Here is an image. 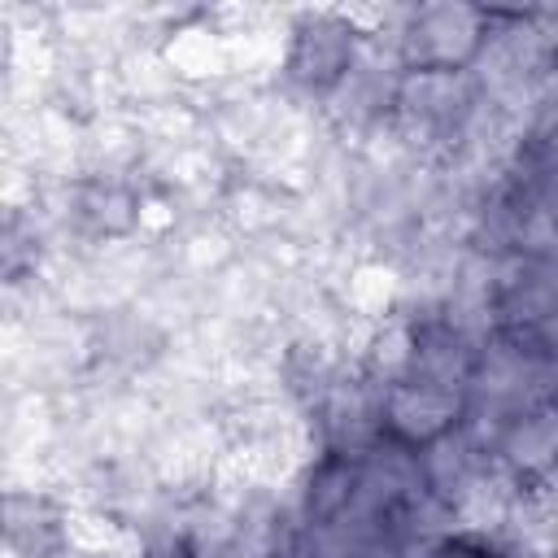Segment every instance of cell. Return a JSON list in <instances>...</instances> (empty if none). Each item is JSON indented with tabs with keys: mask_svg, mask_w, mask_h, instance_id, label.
<instances>
[{
	"mask_svg": "<svg viewBox=\"0 0 558 558\" xmlns=\"http://www.w3.org/2000/svg\"><path fill=\"white\" fill-rule=\"evenodd\" d=\"M353 13L366 35L397 57L401 70H471L493 31V9L466 0H427Z\"/></svg>",
	"mask_w": 558,
	"mask_h": 558,
	"instance_id": "cell-1",
	"label": "cell"
},
{
	"mask_svg": "<svg viewBox=\"0 0 558 558\" xmlns=\"http://www.w3.org/2000/svg\"><path fill=\"white\" fill-rule=\"evenodd\" d=\"M366 48H371V35L353 9H283L270 83L292 100L323 109Z\"/></svg>",
	"mask_w": 558,
	"mask_h": 558,
	"instance_id": "cell-2",
	"label": "cell"
},
{
	"mask_svg": "<svg viewBox=\"0 0 558 558\" xmlns=\"http://www.w3.org/2000/svg\"><path fill=\"white\" fill-rule=\"evenodd\" d=\"M488 113L484 87L471 70H405L392 113V135L423 161L449 166L466 153Z\"/></svg>",
	"mask_w": 558,
	"mask_h": 558,
	"instance_id": "cell-3",
	"label": "cell"
},
{
	"mask_svg": "<svg viewBox=\"0 0 558 558\" xmlns=\"http://www.w3.org/2000/svg\"><path fill=\"white\" fill-rule=\"evenodd\" d=\"M466 414H471V392L436 375L401 371L379 384V432L384 440L405 445L414 453L466 427Z\"/></svg>",
	"mask_w": 558,
	"mask_h": 558,
	"instance_id": "cell-4",
	"label": "cell"
},
{
	"mask_svg": "<svg viewBox=\"0 0 558 558\" xmlns=\"http://www.w3.org/2000/svg\"><path fill=\"white\" fill-rule=\"evenodd\" d=\"M401 65L397 57L371 39V48L362 52V61L349 70V78L327 96V105L318 109V118L349 144H371L379 135L392 131V113H397V92H401Z\"/></svg>",
	"mask_w": 558,
	"mask_h": 558,
	"instance_id": "cell-5",
	"label": "cell"
},
{
	"mask_svg": "<svg viewBox=\"0 0 558 558\" xmlns=\"http://www.w3.org/2000/svg\"><path fill=\"white\" fill-rule=\"evenodd\" d=\"M480 436L488 445L493 466L519 493H536V488L558 484V401L554 397L506 414L501 423H493Z\"/></svg>",
	"mask_w": 558,
	"mask_h": 558,
	"instance_id": "cell-6",
	"label": "cell"
},
{
	"mask_svg": "<svg viewBox=\"0 0 558 558\" xmlns=\"http://www.w3.org/2000/svg\"><path fill=\"white\" fill-rule=\"evenodd\" d=\"M405 558H514L497 536L480 532V527H445L436 536H423Z\"/></svg>",
	"mask_w": 558,
	"mask_h": 558,
	"instance_id": "cell-7",
	"label": "cell"
},
{
	"mask_svg": "<svg viewBox=\"0 0 558 558\" xmlns=\"http://www.w3.org/2000/svg\"><path fill=\"white\" fill-rule=\"evenodd\" d=\"M549 35H554V87H558V9H549Z\"/></svg>",
	"mask_w": 558,
	"mask_h": 558,
	"instance_id": "cell-8",
	"label": "cell"
}]
</instances>
